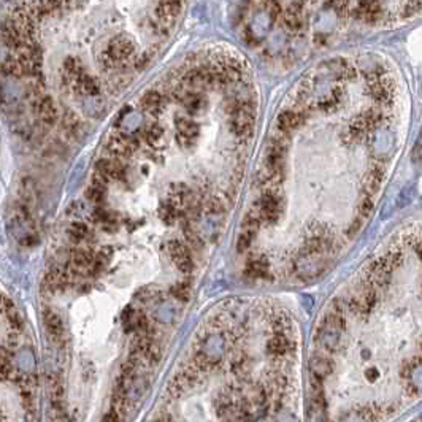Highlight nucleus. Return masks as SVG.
<instances>
[{"label": "nucleus", "mask_w": 422, "mask_h": 422, "mask_svg": "<svg viewBox=\"0 0 422 422\" xmlns=\"http://www.w3.org/2000/svg\"><path fill=\"white\" fill-rule=\"evenodd\" d=\"M403 256H378L332 299L319 321L311 359L316 414L341 392L317 422H330L352 389L364 422H381L422 397V284L400 280ZM422 281V280H421ZM348 408L341 422L354 406Z\"/></svg>", "instance_id": "1"}, {"label": "nucleus", "mask_w": 422, "mask_h": 422, "mask_svg": "<svg viewBox=\"0 0 422 422\" xmlns=\"http://www.w3.org/2000/svg\"><path fill=\"white\" fill-rule=\"evenodd\" d=\"M137 148H138L137 138L125 135V134H114L108 138V141H106V151L110 153L113 159H118V160L129 159L130 156L135 153Z\"/></svg>", "instance_id": "2"}, {"label": "nucleus", "mask_w": 422, "mask_h": 422, "mask_svg": "<svg viewBox=\"0 0 422 422\" xmlns=\"http://www.w3.org/2000/svg\"><path fill=\"white\" fill-rule=\"evenodd\" d=\"M135 53V45L129 37H124V35H118L114 37L110 45H108L105 54L111 59V62L114 65H118L121 62H125L132 57V54Z\"/></svg>", "instance_id": "3"}, {"label": "nucleus", "mask_w": 422, "mask_h": 422, "mask_svg": "<svg viewBox=\"0 0 422 422\" xmlns=\"http://www.w3.org/2000/svg\"><path fill=\"white\" fill-rule=\"evenodd\" d=\"M35 110L38 113V118L40 121L43 123L45 125H54L56 121L59 118V113H57V108L56 104L53 102L51 97H41L38 102H35Z\"/></svg>", "instance_id": "4"}, {"label": "nucleus", "mask_w": 422, "mask_h": 422, "mask_svg": "<svg viewBox=\"0 0 422 422\" xmlns=\"http://www.w3.org/2000/svg\"><path fill=\"white\" fill-rule=\"evenodd\" d=\"M0 37H2V41L5 43V46H8L10 50H19V48L24 45L22 37L19 35V32L16 30V27L13 26V22L10 19L2 22L0 26Z\"/></svg>", "instance_id": "5"}, {"label": "nucleus", "mask_w": 422, "mask_h": 422, "mask_svg": "<svg viewBox=\"0 0 422 422\" xmlns=\"http://www.w3.org/2000/svg\"><path fill=\"white\" fill-rule=\"evenodd\" d=\"M141 106L149 114H159L164 108V95L159 90L151 89L141 97Z\"/></svg>", "instance_id": "6"}, {"label": "nucleus", "mask_w": 422, "mask_h": 422, "mask_svg": "<svg viewBox=\"0 0 422 422\" xmlns=\"http://www.w3.org/2000/svg\"><path fill=\"white\" fill-rule=\"evenodd\" d=\"M299 124H300V116L297 113L284 111V113H281L278 118V129L281 134H289V132L297 127Z\"/></svg>", "instance_id": "7"}, {"label": "nucleus", "mask_w": 422, "mask_h": 422, "mask_svg": "<svg viewBox=\"0 0 422 422\" xmlns=\"http://www.w3.org/2000/svg\"><path fill=\"white\" fill-rule=\"evenodd\" d=\"M2 70H3V73H5V75L13 76V78L26 76V73H24V70H22V67H21V64L18 62L16 57H11V59L3 60V64H2Z\"/></svg>", "instance_id": "8"}, {"label": "nucleus", "mask_w": 422, "mask_h": 422, "mask_svg": "<svg viewBox=\"0 0 422 422\" xmlns=\"http://www.w3.org/2000/svg\"><path fill=\"white\" fill-rule=\"evenodd\" d=\"M143 137L151 146H156V144L162 140V137H164V129H162L159 124H151L149 127L144 129Z\"/></svg>", "instance_id": "9"}, {"label": "nucleus", "mask_w": 422, "mask_h": 422, "mask_svg": "<svg viewBox=\"0 0 422 422\" xmlns=\"http://www.w3.org/2000/svg\"><path fill=\"white\" fill-rule=\"evenodd\" d=\"M176 127L179 132V138H184V140H189V138H194L197 134V125L191 121L186 119H178L176 121Z\"/></svg>", "instance_id": "10"}, {"label": "nucleus", "mask_w": 422, "mask_h": 422, "mask_svg": "<svg viewBox=\"0 0 422 422\" xmlns=\"http://www.w3.org/2000/svg\"><path fill=\"white\" fill-rule=\"evenodd\" d=\"M64 125H65V130L70 132L71 135H76V130L80 129L81 123L75 114L69 113V114H65V118H64Z\"/></svg>", "instance_id": "11"}]
</instances>
